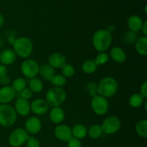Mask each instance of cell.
I'll return each instance as SVG.
<instances>
[{"instance_id": "obj_7", "label": "cell", "mask_w": 147, "mask_h": 147, "mask_svg": "<svg viewBox=\"0 0 147 147\" xmlns=\"http://www.w3.org/2000/svg\"><path fill=\"white\" fill-rule=\"evenodd\" d=\"M121 125V122L120 119L117 116L111 115L106 118L100 126L103 133L106 134H113L119 131Z\"/></svg>"}, {"instance_id": "obj_17", "label": "cell", "mask_w": 147, "mask_h": 147, "mask_svg": "<svg viewBox=\"0 0 147 147\" xmlns=\"http://www.w3.org/2000/svg\"><path fill=\"white\" fill-rule=\"evenodd\" d=\"M143 22H144L142 21V19L139 16L132 15L128 19L127 24L131 31L137 33L142 30Z\"/></svg>"}, {"instance_id": "obj_20", "label": "cell", "mask_w": 147, "mask_h": 147, "mask_svg": "<svg viewBox=\"0 0 147 147\" xmlns=\"http://www.w3.org/2000/svg\"><path fill=\"white\" fill-rule=\"evenodd\" d=\"M39 73L40 74L42 77L44 78L45 80L50 82L52 78L55 74V70L50 64H42L41 66H40Z\"/></svg>"}, {"instance_id": "obj_21", "label": "cell", "mask_w": 147, "mask_h": 147, "mask_svg": "<svg viewBox=\"0 0 147 147\" xmlns=\"http://www.w3.org/2000/svg\"><path fill=\"white\" fill-rule=\"evenodd\" d=\"M136 50L142 56H146L147 55V36H143L139 37L136 40Z\"/></svg>"}, {"instance_id": "obj_32", "label": "cell", "mask_w": 147, "mask_h": 147, "mask_svg": "<svg viewBox=\"0 0 147 147\" xmlns=\"http://www.w3.org/2000/svg\"><path fill=\"white\" fill-rule=\"evenodd\" d=\"M86 88H87V91L88 92L89 95L91 96L92 97L97 95V84L96 83L90 82L89 84H88Z\"/></svg>"}, {"instance_id": "obj_1", "label": "cell", "mask_w": 147, "mask_h": 147, "mask_svg": "<svg viewBox=\"0 0 147 147\" xmlns=\"http://www.w3.org/2000/svg\"><path fill=\"white\" fill-rule=\"evenodd\" d=\"M111 33L107 30H98L93 35V45L98 52H105L111 45Z\"/></svg>"}, {"instance_id": "obj_40", "label": "cell", "mask_w": 147, "mask_h": 147, "mask_svg": "<svg viewBox=\"0 0 147 147\" xmlns=\"http://www.w3.org/2000/svg\"><path fill=\"white\" fill-rule=\"evenodd\" d=\"M142 31L144 33V36H147V21H145L143 22L142 27Z\"/></svg>"}, {"instance_id": "obj_25", "label": "cell", "mask_w": 147, "mask_h": 147, "mask_svg": "<svg viewBox=\"0 0 147 147\" xmlns=\"http://www.w3.org/2000/svg\"><path fill=\"white\" fill-rule=\"evenodd\" d=\"M98 65L96 64L94 60H87L82 65V70L83 72L88 74H93L96 71Z\"/></svg>"}, {"instance_id": "obj_18", "label": "cell", "mask_w": 147, "mask_h": 147, "mask_svg": "<svg viewBox=\"0 0 147 147\" xmlns=\"http://www.w3.org/2000/svg\"><path fill=\"white\" fill-rule=\"evenodd\" d=\"M50 118L53 122L60 124L64 120L65 112L60 107H55L50 112Z\"/></svg>"}, {"instance_id": "obj_33", "label": "cell", "mask_w": 147, "mask_h": 147, "mask_svg": "<svg viewBox=\"0 0 147 147\" xmlns=\"http://www.w3.org/2000/svg\"><path fill=\"white\" fill-rule=\"evenodd\" d=\"M137 40V35L132 31H128L125 35V41L127 43H132Z\"/></svg>"}, {"instance_id": "obj_8", "label": "cell", "mask_w": 147, "mask_h": 147, "mask_svg": "<svg viewBox=\"0 0 147 147\" xmlns=\"http://www.w3.org/2000/svg\"><path fill=\"white\" fill-rule=\"evenodd\" d=\"M91 108L93 112L97 115H105L108 112L109 108L107 98L99 95L93 97L91 100Z\"/></svg>"}, {"instance_id": "obj_19", "label": "cell", "mask_w": 147, "mask_h": 147, "mask_svg": "<svg viewBox=\"0 0 147 147\" xmlns=\"http://www.w3.org/2000/svg\"><path fill=\"white\" fill-rule=\"evenodd\" d=\"M110 56L117 63H123L126 60V54L124 50L120 47H113L110 51Z\"/></svg>"}, {"instance_id": "obj_38", "label": "cell", "mask_w": 147, "mask_h": 147, "mask_svg": "<svg viewBox=\"0 0 147 147\" xmlns=\"http://www.w3.org/2000/svg\"><path fill=\"white\" fill-rule=\"evenodd\" d=\"M10 82H11V79L8 75L5 74L4 76H0V84H1L2 85L7 86L10 83Z\"/></svg>"}, {"instance_id": "obj_39", "label": "cell", "mask_w": 147, "mask_h": 147, "mask_svg": "<svg viewBox=\"0 0 147 147\" xmlns=\"http://www.w3.org/2000/svg\"><path fill=\"white\" fill-rule=\"evenodd\" d=\"M7 69L4 65L0 64V76H4V75L7 74Z\"/></svg>"}, {"instance_id": "obj_10", "label": "cell", "mask_w": 147, "mask_h": 147, "mask_svg": "<svg viewBox=\"0 0 147 147\" xmlns=\"http://www.w3.org/2000/svg\"><path fill=\"white\" fill-rule=\"evenodd\" d=\"M55 135L58 140L64 142H67L73 138L72 129L67 125L61 124L55 128Z\"/></svg>"}, {"instance_id": "obj_4", "label": "cell", "mask_w": 147, "mask_h": 147, "mask_svg": "<svg viewBox=\"0 0 147 147\" xmlns=\"http://www.w3.org/2000/svg\"><path fill=\"white\" fill-rule=\"evenodd\" d=\"M17 113L15 109L8 104L0 105V125L9 127L15 123Z\"/></svg>"}, {"instance_id": "obj_28", "label": "cell", "mask_w": 147, "mask_h": 147, "mask_svg": "<svg viewBox=\"0 0 147 147\" xmlns=\"http://www.w3.org/2000/svg\"><path fill=\"white\" fill-rule=\"evenodd\" d=\"M50 82L54 86L57 87H62L67 83V79L63 75L61 74H55V76L52 78Z\"/></svg>"}, {"instance_id": "obj_5", "label": "cell", "mask_w": 147, "mask_h": 147, "mask_svg": "<svg viewBox=\"0 0 147 147\" xmlns=\"http://www.w3.org/2000/svg\"><path fill=\"white\" fill-rule=\"evenodd\" d=\"M66 99V92L62 87L54 86L50 88L46 93V99L49 105L59 107L64 102Z\"/></svg>"}, {"instance_id": "obj_41", "label": "cell", "mask_w": 147, "mask_h": 147, "mask_svg": "<svg viewBox=\"0 0 147 147\" xmlns=\"http://www.w3.org/2000/svg\"><path fill=\"white\" fill-rule=\"evenodd\" d=\"M4 21H5V19H4V16L0 12V27L4 24Z\"/></svg>"}, {"instance_id": "obj_12", "label": "cell", "mask_w": 147, "mask_h": 147, "mask_svg": "<svg viewBox=\"0 0 147 147\" xmlns=\"http://www.w3.org/2000/svg\"><path fill=\"white\" fill-rule=\"evenodd\" d=\"M42 122L37 117L28 118L25 122V130L30 134H37L41 131Z\"/></svg>"}, {"instance_id": "obj_29", "label": "cell", "mask_w": 147, "mask_h": 147, "mask_svg": "<svg viewBox=\"0 0 147 147\" xmlns=\"http://www.w3.org/2000/svg\"><path fill=\"white\" fill-rule=\"evenodd\" d=\"M11 87L14 89L15 92H21L22 90L26 88V81L23 78H17L12 82Z\"/></svg>"}, {"instance_id": "obj_16", "label": "cell", "mask_w": 147, "mask_h": 147, "mask_svg": "<svg viewBox=\"0 0 147 147\" xmlns=\"http://www.w3.org/2000/svg\"><path fill=\"white\" fill-rule=\"evenodd\" d=\"M16 56L15 52L11 49H4L0 53V61L4 65H11L15 61Z\"/></svg>"}, {"instance_id": "obj_23", "label": "cell", "mask_w": 147, "mask_h": 147, "mask_svg": "<svg viewBox=\"0 0 147 147\" xmlns=\"http://www.w3.org/2000/svg\"><path fill=\"white\" fill-rule=\"evenodd\" d=\"M87 134H88L90 138H93V139H97V138H100L103 134L101 126L98 124L92 125L87 131Z\"/></svg>"}, {"instance_id": "obj_35", "label": "cell", "mask_w": 147, "mask_h": 147, "mask_svg": "<svg viewBox=\"0 0 147 147\" xmlns=\"http://www.w3.org/2000/svg\"><path fill=\"white\" fill-rule=\"evenodd\" d=\"M32 90L29 88H24L23 90H22L21 92H20V97L23 98V99H30V98L32 96Z\"/></svg>"}, {"instance_id": "obj_42", "label": "cell", "mask_w": 147, "mask_h": 147, "mask_svg": "<svg viewBox=\"0 0 147 147\" xmlns=\"http://www.w3.org/2000/svg\"><path fill=\"white\" fill-rule=\"evenodd\" d=\"M15 40L16 39H14V37H13V36H9V37H7V40H8L9 43L11 45H13V43L15 41Z\"/></svg>"}, {"instance_id": "obj_15", "label": "cell", "mask_w": 147, "mask_h": 147, "mask_svg": "<svg viewBox=\"0 0 147 147\" xmlns=\"http://www.w3.org/2000/svg\"><path fill=\"white\" fill-rule=\"evenodd\" d=\"M49 64L53 68H61L66 63V59L60 53H54L48 58Z\"/></svg>"}, {"instance_id": "obj_3", "label": "cell", "mask_w": 147, "mask_h": 147, "mask_svg": "<svg viewBox=\"0 0 147 147\" xmlns=\"http://www.w3.org/2000/svg\"><path fill=\"white\" fill-rule=\"evenodd\" d=\"M12 46L16 55H18L22 58H28L32 53V42L28 37H21L17 38Z\"/></svg>"}, {"instance_id": "obj_6", "label": "cell", "mask_w": 147, "mask_h": 147, "mask_svg": "<svg viewBox=\"0 0 147 147\" xmlns=\"http://www.w3.org/2000/svg\"><path fill=\"white\" fill-rule=\"evenodd\" d=\"M30 135L24 128H18L14 129L9 137V142L13 147H20L27 142Z\"/></svg>"}, {"instance_id": "obj_30", "label": "cell", "mask_w": 147, "mask_h": 147, "mask_svg": "<svg viewBox=\"0 0 147 147\" xmlns=\"http://www.w3.org/2000/svg\"><path fill=\"white\" fill-rule=\"evenodd\" d=\"M62 69V73L65 77H71L74 75L75 74V69L71 64L69 63H65L63 66L61 67Z\"/></svg>"}, {"instance_id": "obj_31", "label": "cell", "mask_w": 147, "mask_h": 147, "mask_svg": "<svg viewBox=\"0 0 147 147\" xmlns=\"http://www.w3.org/2000/svg\"><path fill=\"white\" fill-rule=\"evenodd\" d=\"M109 60V56L107 53H104V52H101L99 53L97 56H96V59H95V62L98 66L99 65H103L106 64Z\"/></svg>"}, {"instance_id": "obj_36", "label": "cell", "mask_w": 147, "mask_h": 147, "mask_svg": "<svg viewBox=\"0 0 147 147\" xmlns=\"http://www.w3.org/2000/svg\"><path fill=\"white\" fill-rule=\"evenodd\" d=\"M67 144H68V147H81L82 144L80 142V139L73 137L71 139L67 141Z\"/></svg>"}, {"instance_id": "obj_2", "label": "cell", "mask_w": 147, "mask_h": 147, "mask_svg": "<svg viewBox=\"0 0 147 147\" xmlns=\"http://www.w3.org/2000/svg\"><path fill=\"white\" fill-rule=\"evenodd\" d=\"M117 90V81L111 76L103 78L97 85V93L106 98L113 97Z\"/></svg>"}, {"instance_id": "obj_34", "label": "cell", "mask_w": 147, "mask_h": 147, "mask_svg": "<svg viewBox=\"0 0 147 147\" xmlns=\"http://www.w3.org/2000/svg\"><path fill=\"white\" fill-rule=\"evenodd\" d=\"M27 147H40V143L33 136H30L27 141Z\"/></svg>"}, {"instance_id": "obj_13", "label": "cell", "mask_w": 147, "mask_h": 147, "mask_svg": "<svg viewBox=\"0 0 147 147\" xmlns=\"http://www.w3.org/2000/svg\"><path fill=\"white\" fill-rule=\"evenodd\" d=\"M16 96V92L11 86H4L0 89V102L7 104L11 102Z\"/></svg>"}, {"instance_id": "obj_22", "label": "cell", "mask_w": 147, "mask_h": 147, "mask_svg": "<svg viewBox=\"0 0 147 147\" xmlns=\"http://www.w3.org/2000/svg\"><path fill=\"white\" fill-rule=\"evenodd\" d=\"M87 131V128L84 125L77 124L72 129V133H73V136L75 138H78V139H82L86 136Z\"/></svg>"}, {"instance_id": "obj_11", "label": "cell", "mask_w": 147, "mask_h": 147, "mask_svg": "<svg viewBox=\"0 0 147 147\" xmlns=\"http://www.w3.org/2000/svg\"><path fill=\"white\" fill-rule=\"evenodd\" d=\"M30 109L36 115H44L48 111L49 105L45 99H37L32 101L30 105Z\"/></svg>"}, {"instance_id": "obj_9", "label": "cell", "mask_w": 147, "mask_h": 147, "mask_svg": "<svg viewBox=\"0 0 147 147\" xmlns=\"http://www.w3.org/2000/svg\"><path fill=\"white\" fill-rule=\"evenodd\" d=\"M22 73L27 78H34L40 71V65L33 59H27L21 65Z\"/></svg>"}, {"instance_id": "obj_14", "label": "cell", "mask_w": 147, "mask_h": 147, "mask_svg": "<svg viewBox=\"0 0 147 147\" xmlns=\"http://www.w3.org/2000/svg\"><path fill=\"white\" fill-rule=\"evenodd\" d=\"M15 109L16 112L22 116H26L30 113V104L27 99H23L20 97L17 99L15 102Z\"/></svg>"}, {"instance_id": "obj_24", "label": "cell", "mask_w": 147, "mask_h": 147, "mask_svg": "<svg viewBox=\"0 0 147 147\" xmlns=\"http://www.w3.org/2000/svg\"><path fill=\"white\" fill-rule=\"evenodd\" d=\"M30 89L34 93H40L43 89V83L38 78H32L29 82Z\"/></svg>"}, {"instance_id": "obj_37", "label": "cell", "mask_w": 147, "mask_h": 147, "mask_svg": "<svg viewBox=\"0 0 147 147\" xmlns=\"http://www.w3.org/2000/svg\"><path fill=\"white\" fill-rule=\"evenodd\" d=\"M140 94L144 97V99L147 98V82L145 81L140 88Z\"/></svg>"}, {"instance_id": "obj_26", "label": "cell", "mask_w": 147, "mask_h": 147, "mask_svg": "<svg viewBox=\"0 0 147 147\" xmlns=\"http://www.w3.org/2000/svg\"><path fill=\"white\" fill-rule=\"evenodd\" d=\"M144 102V98L141 94H134L129 99V105L134 108L141 107Z\"/></svg>"}, {"instance_id": "obj_27", "label": "cell", "mask_w": 147, "mask_h": 147, "mask_svg": "<svg viewBox=\"0 0 147 147\" xmlns=\"http://www.w3.org/2000/svg\"><path fill=\"white\" fill-rule=\"evenodd\" d=\"M136 131L139 135L142 138H146L147 137V120H142L139 121L136 125Z\"/></svg>"}]
</instances>
